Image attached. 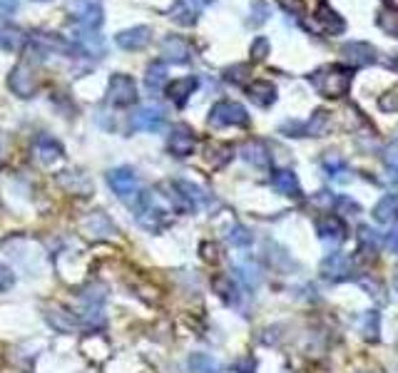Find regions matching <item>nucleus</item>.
Here are the masks:
<instances>
[{
    "label": "nucleus",
    "mask_w": 398,
    "mask_h": 373,
    "mask_svg": "<svg viewBox=\"0 0 398 373\" xmlns=\"http://www.w3.org/2000/svg\"><path fill=\"white\" fill-rule=\"evenodd\" d=\"M137 212V221L140 226H145L147 231H162L164 226L169 224V209L159 202L157 192H147V195H140L135 204Z\"/></svg>",
    "instance_id": "1"
},
{
    "label": "nucleus",
    "mask_w": 398,
    "mask_h": 373,
    "mask_svg": "<svg viewBox=\"0 0 398 373\" xmlns=\"http://www.w3.org/2000/svg\"><path fill=\"white\" fill-rule=\"evenodd\" d=\"M311 85L324 97H344L349 92V87H351V70L331 65V68H324L311 75Z\"/></svg>",
    "instance_id": "2"
},
{
    "label": "nucleus",
    "mask_w": 398,
    "mask_h": 373,
    "mask_svg": "<svg viewBox=\"0 0 398 373\" xmlns=\"http://www.w3.org/2000/svg\"><path fill=\"white\" fill-rule=\"evenodd\" d=\"M107 184H110V190L115 192V197L125 204L135 207L137 200L142 195V187H140V179L137 174L132 172L130 167H117L107 172Z\"/></svg>",
    "instance_id": "3"
},
{
    "label": "nucleus",
    "mask_w": 398,
    "mask_h": 373,
    "mask_svg": "<svg viewBox=\"0 0 398 373\" xmlns=\"http://www.w3.org/2000/svg\"><path fill=\"white\" fill-rule=\"evenodd\" d=\"M246 122H249V115H246V110L239 102L222 100V102H217L210 112L212 127H241V125H246Z\"/></svg>",
    "instance_id": "4"
},
{
    "label": "nucleus",
    "mask_w": 398,
    "mask_h": 373,
    "mask_svg": "<svg viewBox=\"0 0 398 373\" xmlns=\"http://www.w3.org/2000/svg\"><path fill=\"white\" fill-rule=\"evenodd\" d=\"M107 97L112 105L127 107L137 100V85L130 75H112L110 85H107Z\"/></svg>",
    "instance_id": "5"
},
{
    "label": "nucleus",
    "mask_w": 398,
    "mask_h": 373,
    "mask_svg": "<svg viewBox=\"0 0 398 373\" xmlns=\"http://www.w3.org/2000/svg\"><path fill=\"white\" fill-rule=\"evenodd\" d=\"M167 147L174 157H189L197 147V140H194V132L189 130L187 125H174L172 132H169V140H167Z\"/></svg>",
    "instance_id": "6"
},
{
    "label": "nucleus",
    "mask_w": 398,
    "mask_h": 373,
    "mask_svg": "<svg viewBox=\"0 0 398 373\" xmlns=\"http://www.w3.org/2000/svg\"><path fill=\"white\" fill-rule=\"evenodd\" d=\"M164 125V112L157 105H142L132 115V130L137 132H157Z\"/></svg>",
    "instance_id": "7"
},
{
    "label": "nucleus",
    "mask_w": 398,
    "mask_h": 373,
    "mask_svg": "<svg viewBox=\"0 0 398 373\" xmlns=\"http://www.w3.org/2000/svg\"><path fill=\"white\" fill-rule=\"evenodd\" d=\"M8 85H11V90L16 92L18 97H32L35 95V78H32V70L25 60L13 68L11 78H8Z\"/></svg>",
    "instance_id": "8"
},
{
    "label": "nucleus",
    "mask_w": 398,
    "mask_h": 373,
    "mask_svg": "<svg viewBox=\"0 0 398 373\" xmlns=\"http://www.w3.org/2000/svg\"><path fill=\"white\" fill-rule=\"evenodd\" d=\"M73 16L85 30H95L102 23V8L95 0H78L73 6Z\"/></svg>",
    "instance_id": "9"
},
{
    "label": "nucleus",
    "mask_w": 398,
    "mask_h": 373,
    "mask_svg": "<svg viewBox=\"0 0 398 373\" xmlns=\"http://www.w3.org/2000/svg\"><path fill=\"white\" fill-rule=\"evenodd\" d=\"M351 274V259L346 254H331L321 262V276L326 281H344Z\"/></svg>",
    "instance_id": "10"
},
{
    "label": "nucleus",
    "mask_w": 398,
    "mask_h": 373,
    "mask_svg": "<svg viewBox=\"0 0 398 373\" xmlns=\"http://www.w3.org/2000/svg\"><path fill=\"white\" fill-rule=\"evenodd\" d=\"M202 13V0H174V6L169 8V18H172L177 25H194Z\"/></svg>",
    "instance_id": "11"
},
{
    "label": "nucleus",
    "mask_w": 398,
    "mask_h": 373,
    "mask_svg": "<svg viewBox=\"0 0 398 373\" xmlns=\"http://www.w3.org/2000/svg\"><path fill=\"white\" fill-rule=\"evenodd\" d=\"M316 234H319V239L324 244L336 247V244H341L346 239V226L339 216H324V219L316 221Z\"/></svg>",
    "instance_id": "12"
},
{
    "label": "nucleus",
    "mask_w": 398,
    "mask_h": 373,
    "mask_svg": "<svg viewBox=\"0 0 398 373\" xmlns=\"http://www.w3.org/2000/svg\"><path fill=\"white\" fill-rule=\"evenodd\" d=\"M115 40L122 50H142L147 42H150V27L137 25V27H130V30H122Z\"/></svg>",
    "instance_id": "13"
},
{
    "label": "nucleus",
    "mask_w": 398,
    "mask_h": 373,
    "mask_svg": "<svg viewBox=\"0 0 398 373\" xmlns=\"http://www.w3.org/2000/svg\"><path fill=\"white\" fill-rule=\"evenodd\" d=\"M246 95H249V100H252L254 105L269 107L277 100V87H274L269 80H257V82H252L246 87Z\"/></svg>",
    "instance_id": "14"
},
{
    "label": "nucleus",
    "mask_w": 398,
    "mask_h": 373,
    "mask_svg": "<svg viewBox=\"0 0 398 373\" xmlns=\"http://www.w3.org/2000/svg\"><path fill=\"white\" fill-rule=\"evenodd\" d=\"M316 23H319L321 30L329 32V35H336V32L344 30V20L331 11V6L326 0H319V6H316Z\"/></svg>",
    "instance_id": "15"
},
{
    "label": "nucleus",
    "mask_w": 398,
    "mask_h": 373,
    "mask_svg": "<svg viewBox=\"0 0 398 373\" xmlns=\"http://www.w3.org/2000/svg\"><path fill=\"white\" fill-rule=\"evenodd\" d=\"M194 90H197V78H182V80H172V85H167V97L174 102L177 107H184L192 95Z\"/></svg>",
    "instance_id": "16"
},
{
    "label": "nucleus",
    "mask_w": 398,
    "mask_h": 373,
    "mask_svg": "<svg viewBox=\"0 0 398 373\" xmlns=\"http://www.w3.org/2000/svg\"><path fill=\"white\" fill-rule=\"evenodd\" d=\"M162 55L169 60V63H187L189 58H192V48H189L187 42L182 40V37H167V40L162 42Z\"/></svg>",
    "instance_id": "17"
},
{
    "label": "nucleus",
    "mask_w": 398,
    "mask_h": 373,
    "mask_svg": "<svg viewBox=\"0 0 398 373\" xmlns=\"http://www.w3.org/2000/svg\"><path fill=\"white\" fill-rule=\"evenodd\" d=\"M35 154L42 164H53L63 157V147H60L50 135H40L35 140Z\"/></svg>",
    "instance_id": "18"
},
{
    "label": "nucleus",
    "mask_w": 398,
    "mask_h": 373,
    "mask_svg": "<svg viewBox=\"0 0 398 373\" xmlns=\"http://www.w3.org/2000/svg\"><path fill=\"white\" fill-rule=\"evenodd\" d=\"M47 324L53 326L55 331L60 334H73L75 326H78V321H75V316L70 314V311L60 309V306H53V309H47Z\"/></svg>",
    "instance_id": "19"
},
{
    "label": "nucleus",
    "mask_w": 398,
    "mask_h": 373,
    "mask_svg": "<svg viewBox=\"0 0 398 373\" xmlns=\"http://www.w3.org/2000/svg\"><path fill=\"white\" fill-rule=\"evenodd\" d=\"M344 55L351 63H358V65H371L376 63L378 53L371 48V45H366V42H349V45H344Z\"/></svg>",
    "instance_id": "20"
},
{
    "label": "nucleus",
    "mask_w": 398,
    "mask_h": 373,
    "mask_svg": "<svg viewBox=\"0 0 398 373\" xmlns=\"http://www.w3.org/2000/svg\"><path fill=\"white\" fill-rule=\"evenodd\" d=\"M239 152H241V159H244V162L254 164V167H269V149L264 147L259 140L246 142Z\"/></svg>",
    "instance_id": "21"
},
{
    "label": "nucleus",
    "mask_w": 398,
    "mask_h": 373,
    "mask_svg": "<svg viewBox=\"0 0 398 373\" xmlns=\"http://www.w3.org/2000/svg\"><path fill=\"white\" fill-rule=\"evenodd\" d=\"M75 45H78L83 53L88 55H102L105 53V42H102V37L97 35V32L92 30H80L75 32Z\"/></svg>",
    "instance_id": "22"
},
{
    "label": "nucleus",
    "mask_w": 398,
    "mask_h": 373,
    "mask_svg": "<svg viewBox=\"0 0 398 373\" xmlns=\"http://www.w3.org/2000/svg\"><path fill=\"white\" fill-rule=\"evenodd\" d=\"M274 187H277L279 195H287V197H298L301 195V187H298V179L291 169H279L274 174Z\"/></svg>",
    "instance_id": "23"
},
{
    "label": "nucleus",
    "mask_w": 398,
    "mask_h": 373,
    "mask_svg": "<svg viewBox=\"0 0 398 373\" xmlns=\"http://www.w3.org/2000/svg\"><path fill=\"white\" fill-rule=\"evenodd\" d=\"M398 216V197L396 195H386L378 200V204L373 207V219L378 224H388Z\"/></svg>",
    "instance_id": "24"
},
{
    "label": "nucleus",
    "mask_w": 398,
    "mask_h": 373,
    "mask_svg": "<svg viewBox=\"0 0 398 373\" xmlns=\"http://www.w3.org/2000/svg\"><path fill=\"white\" fill-rule=\"evenodd\" d=\"M164 82H167V65H164V63H152L150 68H147L145 87L150 90L152 95H157V92H162Z\"/></svg>",
    "instance_id": "25"
},
{
    "label": "nucleus",
    "mask_w": 398,
    "mask_h": 373,
    "mask_svg": "<svg viewBox=\"0 0 398 373\" xmlns=\"http://www.w3.org/2000/svg\"><path fill=\"white\" fill-rule=\"evenodd\" d=\"M32 40L37 42V45H42L45 50H60V53H70L73 50V45H70L65 37H60V35H50V32H35L32 35Z\"/></svg>",
    "instance_id": "26"
},
{
    "label": "nucleus",
    "mask_w": 398,
    "mask_h": 373,
    "mask_svg": "<svg viewBox=\"0 0 398 373\" xmlns=\"http://www.w3.org/2000/svg\"><path fill=\"white\" fill-rule=\"evenodd\" d=\"M189 371L192 373H219V363L210 353H192L189 356Z\"/></svg>",
    "instance_id": "27"
},
{
    "label": "nucleus",
    "mask_w": 398,
    "mask_h": 373,
    "mask_svg": "<svg viewBox=\"0 0 398 373\" xmlns=\"http://www.w3.org/2000/svg\"><path fill=\"white\" fill-rule=\"evenodd\" d=\"M174 184V190L179 192V195L184 197V200L192 204V209H197L202 202H205V192L199 190L197 184H192V182H184V179H177V182H172Z\"/></svg>",
    "instance_id": "28"
},
{
    "label": "nucleus",
    "mask_w": 398,
    "mask_h": 373,
    "mask_svg": "<svg viewBox=\"0 0 398 373\" xmlns=\"http://www.w3.org/2000/svg\"><path fill=\"white\" fill-rule=\"evenodd\" d=\"M212 286H215V291L227 304H236V301H239V289H236V284L229 276H217L215 281H212Z\"/></svg>",
    "instance_id": "29"
},
{
    "label": "nucleus",
    "mask_w": 398,
    "mask_h": 373,
    "mask_svg": "<svg viewBox=\"0 0 398 373\" xmlns=\"http://www.w3.org/2000/svg\"><path fill=\"white\" fill-rule=\"evenodd\" d=\"M378 25L386 35L398 37V8L393 6H383L381 13H378Z\"/></svg>",
    "instance_id": "30"
},
{
    "label": "nucleus",
    "mask_w": 398,
    "mask_h": 373,
    "mask_svg": "<svg viewBox=\"0 0 398 373\" xmlns=\"http://www.w3.org/2000/svg\"><path fill=\"white\" fill-rule=\"evenodd\" d=\"M80 319H83V326L85 329H100V326L105 324V314H102V309H100V301H90L88 306H85V311L80 314Z\"/></svg>",
    "instance_id": "31"
},
{
    "label": "nucleus",
    "mask_w": 398,
    "mask_h": 373,
    "mask_svg": "<svg viewBox=\"0 0 398 373\" xmlns=\"http://www.w3.org/2000/svg\"><path fill=\"white\" fill-rule=\"evenodd\" d=\"M326 125H329V115H326L324 110H319V112H314V117H311L304 127H296V135H294V137H298V135H321V132L326 130Z\"/></svg>",
    "instance_id": "32"
},
{
    "label": "nucleus",
    "mask_w": 398,
    "mask_h": 373,
    "mask_svg": "<svg viewBox=\"0 0 398 373\" xmlns=\"http://www.w3.org/2000/svg\"><path fill=\"white\" fill-rule=\"evenodd\" d=\"M236 276H239V281H244V286H249V289H254V286L259 284V269L254 267L252 262L236 264Z\"/></svg>",
    "instance_id": "33"
},
{
    "label": "nucleus",
    "mask_w": 398,
    "mask_h": 373,
    "mask_svg": "<svg viewBox=\"0 0 398 373\" xmlns=\"http://www.w3.org/2000/svg\"><path fill=\"white\" fill-rule=\"evenodd\" d=\"M324 169H326V174H329L331 179H341V182H346V179H349V177H346V174H349L346 162L336 157V154H331V157L324 159Z\"/></svg>",
    "instance_id": "34"
},
{
    "label": "nucleus",
    "mask_w": 398,
    "mask_h": 373,
    "mask_svg": "<svg viewBox=\"0 0 398 373\" xmlns=\"http://www.w3.org/2000/svg\"><path fill=\"white\" fill-rule=\"evenodd\" d=\"M23 32L20 30H11V27H3L0 30V45L6 50H20V45H23Z\"/></svg>",
    "instance_id": "35"
},
{
    "label": "nucleus",
    "mask_w": 398,
    "mask_h": 373,
    "mask_svg": "<svg viewBox=\"0 0 398 373\" xmlns=\"http://www.w3.org/2000/svg\"><path fill=\"white\" fill-rule=\"evenodd\" d=\"M229 242L234 244V247H249V244H252V234L241 224H234L229 229Z\"/></svg>",
    "instance_id": "36"
},
{
    "label": "nucleus",
    "mask_w": 398,
    "mask_h": 373,
    "mask_svg": "<svg viewBox=\"0 0 398 373\" xmlns=\"http://www.w3.org/2000/svg\"><path fill=\"white\" fill-rule=\"evenodd\" d=\"M13 286H16V274H13L11 267H6V264H0V294H6V291H11Z\"/></svg>",
    "instance_id": "37"
},
{
    "label": "nucleus",
    "mask_w": 398,
    "mask_h": 373,
    "mask_svg": "<svg viewBox=\"0 0 398 373\" xmlns=\"http://www.w3.org/2000/svg\"><path fill=\"white\" fill-rule=\"evenodd\" d=\"M363 331H366V338H376L378 336V314L376 311H368L366 316H363Z\"/></svg>",
    "instance_id": "38"
},
{
    "label": "nucleus",
    "mask_w": 398,
    "mask_h": 373,
    "mask_svg": "<svg viewBox=\"0 0 398 373\" xmlns=\"http://www.w3.org/2000/svg\"><path fill=\"white\" fill-rule=\"evenodd\" d=\"M269 55V40L267 37H257L252 45V58L254 60H264Z\"/></svg>",
    "instance_id": "39"
},
{
    "label": "nucleus",
    "mask_w": 398,
    "mask_h": 373,
    "mask_svg": "<svg viewBox=\"0 0 398 373\" xmlns=\"http://www.w3.org/2000/svg\"><path fill=\"white\" fill-rule=\"evenodd\" d=\"M378 107L383 112H396L398 110V92H386V95L378 100Z\"/></svg>",
    "instance_id": "40"
},
{
    "label": "nucleus",
    "mask_w": 398,
    "mask_h": 373,
    "mask_svg": "<svg viewBox=\"0 0 398 373\" xmlns=\"http://www.w3.org/2000/svg\"><path fill=\"white\" fill-rule=\"evenodd\" d=\"M383 162H386L388 167L398 169V140H396V142H391L386 149H383Z\"/></svg>",
    "instance_id": "41"
},
{
    "label": "nucleus",
    "mask_w": 398,
    "mask_h": 373,
    "mask_svg": "<svg viewBox=\"0 0 398 373\" xmlns=\"http://www.w3.org/2000/svg\"><path fill=\"white\" fill-rule=\"evenodd\" d=\"M244 75H246V65H239V68H229L224 73V78L229 80V82H241L244 80Z\"/></svg>",
    "instance_id": "42"
},
{
    "label": "nucleus",
    "mask_w": 398,
    "mask_h": 373,
    "mask_svg": "<svg viewBox=\"0 0 398 373\" xmlns=\"http://www.w3.org/2000/svg\"><path fill=\"white\" fill-rule=\"evenodd\" d=\"M18 11V0H0V18H8Z\"/></svg>",
    "instance_id": "43"
},
{
    "label": "nucleus",
    "mask_w": 398,
    "mask_h": 373,
    "mask_svg": "<svg viewBox=\"0 0 398 373\" xmlns=\"http://www.w3.org/2000/svg\"><path fill=\"white\" fill-rule=\"evenodd\" d=\"M277 3L287 13H294V16H298V13H301V0H277Z\"/></svg>",
    "instance_id": "44"
},
{
    "label": "nucleus",
    "mask_w": 398,
    "mask_h": 373,
    "mask_svg": "<svg viewBox=\"0 0 398 373\" xmlns=\"http://www.w3.org/2000/svg\"><path fill=\"white\" fill-rule=\"evenodd\" d=\"M254 13H257V16L252 18V23H264V20H267V6H264V3H257V6H254Z\"/></svg>",
    "instance_id": "45"
},
{
    "label": "nucleus",
    "mask_w": 398,
    "mask_h": 373,
    "mask_svg": "<svg viewBox=\"0 0 398 373\" xmlns=\"http://www.w3.org/2000/svg\"><path fill=\"white\" fill-rule=\"evenodd\" d=\"M386 247L391 249L393 254H398V229H393L391 234H388V239H386Z\"/></svg>",
    "instance_id": "46"
},
{
    "label": "nucleus",
    "mask_w": 398,
    "mask_h": 373,
    "mask_svg": "<svg viewBox=\"0 0 398 373\" xmlns=\"http://www.w3.org/2000/svg\"><path fill=\"white\" fill-rule=\"evenodd\" d=\"M371 234H373L371 229H361V237L358 239H361L363 247H373V244H376V237H371Z\"/></svg>",
    "instance_id": "47"
},
{
    "label": "nucleus",
    "mask_w": 398,
    "mask_h": 373,
    "mask_svg": "<svg viewBox=\"0 0 398 373\" xmlns=\"http://www.w3.org/2000/svg\"><path fill=\"white\" fill-rule=\"evenodd\" d=\"M236 371L239 373H254V361L252 358H246V361L236 363Z\"/></svg>",
    "instance_id": "48"
},
{
    "label": "nucleus",
    "mask_w": 398,
    "mask_h": 373,
    "mask_svg": "<svg viewBox=\"0 0 398 373\" xmlns=\"http://www.w3.org/2000/svg\"><path fill=\"white\" fill-rule=\"evenodd\" d=\"M396 289H398V274H396Z\"/></svg>",
    "instance_id": "49"
}]
</instances>
